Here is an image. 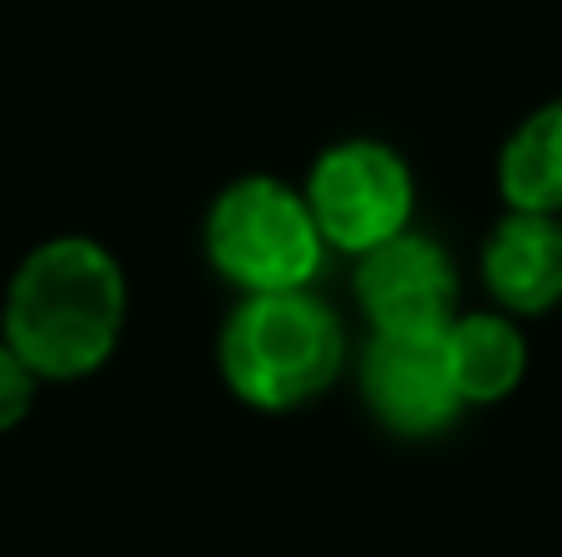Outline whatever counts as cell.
<instances>
[{
    "instance_id": "cell-1",
    "label": "cell",
    "mask_w": 562,
    "mask_h": 557,
    "mask_svg": "<svg viewBox=\"0 0 562 557\" xmlns=\"http://www.w3.org/2000/svg\"><path fill=\"white\" fill-rule=\"evenodd\" d=\"M124 266L85 232H59L30 247L0 302V341L40 375V385H69L104 371L124 341Z\"/></svg>"
},
{
    "instance_id": "cell-10",
    "label": "cell",
    "mask_w": 562,
    "mask_h": 557,
    "mask_svg": "<svg viewBox=\"0 0 562 557\" xmlns=\"http://www.w3.org/2000/svg\"><path fill=\"white\" fill-rule=\"evenodd\" d=\"M35 395H40V375L0 341V434L20 430L35 410Z\"/></svg>"
},
{
    "instance_id": "cell-5",
    "label": "cell",
    "mask_w": 562,
    "mask_h": 557,
    "mask_svg": "<svg viewBox=\"0 0 562 557\" xmlns=\"http://www.w3.org/2000/svg\"><path fill=\"white\" fill-rule=\"evenodd\" d=\"M356 296L375 331L390 336H445L454 321L459 276L439 242L419 232H395L390 242L360 252Z\"/></svg>"
},
{
    "instance_id": "cell-6",
    "label": "cell",
    "mask_w": 562,
    "mask_h": 557,
    "mask_svg": "<svg viewBox=\"0 0 562 557\" xmlns=\"http://www.w3.org/2000/svg\"><path fill=\"white\" fill-rule=\"evenodd\" d=\"M360 390L385 430L425 440L459 420L464 400L445 361V336H390L375 331L360 361Z\"/></svg>"
},
{
    "instance_id": "cell-9",
    "label": "cell",
    "mask_w": 562,
    "mask_h": 557,
    "mask_svg": "<svg viewBox=\"0 0 562 557\" xmlns=\"http://www.w3.org/2000/svg\"><path fill=\"white\" fill-rule=\"evenodd\" d=\"M498 187L508 207L562 217V99L533 109L498 154Z\"/></svg>"
},
{
    "instance_id": "cell-8",
    "label": "cell",
    "mask_w": 562,
    "mask_h": 557,
    "mask_svg": "<svg viewBox=\"0 0 562 557\" xmlns=\"http://www.w3.org/2000/svg\"><path fill=\"white\" fill-rule=\"evenodd\" d=\"M445 361L464 405H498L528 371V341L508 316H454L445 326Z\"/></svg>"
},
{
    "instance_id": "cell-2",
    "label": "cell",
    "mask_w": 562,
    "mask_h": 557,
    "mask_svg": "<svg viewBox=\"0 0 562 557\" xmlns=\"http://www.w3.org/2000/svg\"><path fill=\"white\" fill-rule=\"evenodd\" d=\"M346 361L340 321L306 286L296 292H252L227 311L217 336L223 385L262 414H286L311 405Z\"/></svg>"
},
{
    "instance_id": "cell-3",
    "label": "cell",
    "mask_w": 562,
    "mask_h": 557,
    "mask_svg": "<svg viewBox=\"0 0 562 557\" xmlns=\"http://www.w3.org/2000/svg\"><path fill=\"white\" fill-rule=\"evenodd\" d=\"M203 252L213 272L243 296L296 292L321 272L326 237L311 217L306 193L286 187L281 178L252 173L213 197L203 223Z\"/></svg>"
},
{
    "instance_id": "cell-7",
    "label": "cell",
    "mask_w": 562,
    "mask_h": 557,
    "mask_svg": "<svg viewBox=\"0 0 562 557\" xmlns=\"http://www.w3.org/2000/svg\"><path fill=\"white\" fill-rule=\"evenodd\" d=\"M484 282L514 316H543L562 302V217L508 207L484 242Z\"/></svg>"
},
{
    "instance_id": "cell-4",
    "label": "cell",
    "mask_w": 562,
    "mask_h": 557,
    "mask_svg": "<svg viewBox=\"0 0 562 557\" xmlns=\"http://www.w3.org/2000/svg\"><path fill=\"white\" fill-rule=\"evenodd\" d=\"M306 207L316 217L326 247L360 257L409 227L415 178H409V163L390 144L346 138V144L326 148L311 163Z\"/></svg>"
}]
</instances>
